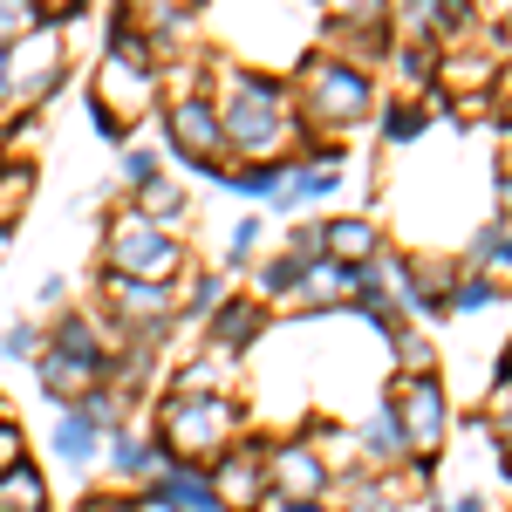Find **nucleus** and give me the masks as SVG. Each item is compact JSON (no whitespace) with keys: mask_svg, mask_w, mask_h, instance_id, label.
Here are the masks:
<instances>
[{"mask_svg":"<svg viewBox=\"0 0 512 512\" xmlns=\"http://www.w3.org/2000/svg\"><path fill=\"white\" fill-rule=\"evenodd\" d=\"M219 301H226V274L219 267H198V274H185V294H178V321H205L219 315Z\"/></svg>","mask_w":512,"mask_h":512,"instance_id":"obj_24","label":"nucleus"},{"mask_svg":"<svg viewBox=\"0 0 512 512\" xmlns=\"http://www.w3.org/2000/svg\"><path fill=\"white\" fill-rule=\"evenodd\" d=\"M267 335V301L260 294H226L219 301V315L205 321V349H219V355H253V342Z\"/></svg>","mask_w":512,"mask_h":512,"instance_id":"obj_13","label":"nucleus"},{"mask_svg":"<svg viewBox=\"0 0 512 512\" xmlns=\"http://www.w3.org/2000/svg\"><path fill=\"white\" fill-rule=\"evenodd\" d=\"M321 35H369V28H390L396 0H315Z\"/></svg>","mask_w":512,"mask_h":512,"instance_id":"obj_21","label":"nucleus"},{"mask_svg":"<svg viewBox=\"0 0 512 512\" xmlns=\"http://www.w3.org/2000/svg\"><path fill=\"white\" fill-rule=\"evenodd\" d=\"M253 253H260V219L246 212V219L233 226V239H226V260H219V274H246V267H253Z\"/></svg>","mask_w":512,"mask_h":512,"instance_id":"obj_33","label":"nucleus"},{"mask_svg":"<svg viewBox=\"0 0 512 512\" xmlns=\"http://www.w3.org/2000/svg\"><path fill=\"white\" fill-rule=\"evenodd\" d=\"M41 355V321L35 315H14L0 328V362H35Z\"/></svg>","mask_w":512,"mask_h":512,"instance_id":"obj_30","label":"nucleus"},{"mask_svg":"<svg viewBox=\"0 0 512 512\" xmlns=\"http://www.w3.org/2000/svg\"><path fill=\"white\" fill-rule=\"evenodd\" d=\"M444 512H485V499H478V492H465V499H444Z\"/></svg>","mask_w":512,"mask_h":512,"instance_id":"obj_42","label":"nucleus"},{"mask_svg":"<svg viewBox=\"0 0 512 512\" xmlns=\"http://www.w3.org/2000/svg\"><path fill=\"white\" fill-rule=\"evenodd\" d=\"M390 349H396V369H403V376H431V342H424L417 328H396Z\"/></svg>","mask_w":512,"mask_h":512,"instance_id":"obj_34","label":"nucleus"},{"mask_svg":"<svg viewBox=\"0 0 512 512\" xmlns=\"http://www.w3.org/2000/svg\"><path fill=\"white\" fill-rule=\"evenodd\" d=\"M342 192V164H301V158H287V171H280V185H274V212H287V219H301L308 205H321V198H335Z\"/></svg>","mask_w":512,"mask_h":512,"instance_id":"obj_15","label":"nucleus"},{"mask_svg":"<svg viewBox=\"0 0 512 512\" xmlns=\"http://www.w3.org/2000/svg\"><path fill=\"white\" fill-rule=\"evenodd\" d=\"M212 110H219V130H226V164H287V158H301V144H308L294 89L280 76L226 62L212 76Z\"/></svg>","mask_w":512,"mask_h":512,"instance_id":"obj_1","label":"nucleus"},{"mask_svg":"<svg viewBox=\"0 0 512 512\" xmlns=\"http://www.w3.org/2000/svg\"><path fill=\"white\" fill-rule=\"evenodd\" d=\"M499 55H512V0H506V28H499Z\"/></svg>","mask_w":512,"mask_h":512,"instance_id":"obj_43","label":"nucleus"},{"mask_svg":"<svg viewBox=\"0 0 512 512\" xmlns=\"http://www.w3.org/2000/svg\"><path fill=\"white\" fill-rule=\"evenodd\" d=\"M158 123H164V151L185 171H198L205 185L226 171V130H219V110H212V89H164Z\"/></svg>","mask_w":512,"mask_h":512,"instance_id":"obj_6","label":"nucleus"},{"mask_svg":"<svg viewBox=\"0 0 512 512\" xmlns=\"http://www.w3.org/2000/svg\"><path fill=\"white\" fill-rule=\"evenodd\" d=\"M151 437L164 444L171 465H212L239 444V403L226 390L219 396H164Z\"/></svg>","mask_w":512,"mask_h":512,"instance_id":"obj_4","label":"nucleus"},{"mask_svg":"<svg viewBox=\"0 0 512 512\" xmlns=\"http://www.w3.org/2000/svg\"><path fill=\"white\" fill-rule=\"evenodd\" d=\"M376 123H383V144H417L424 137V123H431V110L417 103V96H383V110H376Z\"/></svg>","mask_w":512,"mask_h":512,"instance_id":"obj_25","label":"nucleus"},{"mask_svg":"<svg viewBox=\"0 0 512 512\" xmlns=\"http://www.w3.org/2000/svg\"><path fill=\"white\" fill-rule=\"evenodd\" d=\"M301 280H308V260H301V253H287V246H280L274 260H260V267H253L260 301H294V294H301Z\"/></svg>","mask_w":512,"mask_h":512,"instance_id":"obj_22","label":"nucleus"},{"mask_svg":"<svg viewBox=\"0 0 512 512\" xmlns=\"http://www.w3.org/2000/svg\"><path fill=\"white\" fill-rule=\"evenodd\" d=\"M0 89H7V48H0ZM0 103H7V96H0Z\"/></svg>","mask_w":512,"mask_h":512,"instance_id":"obj_44","label":"nucleus"},{"mask_svg":"<svg viewBox=\"0 0 512 512\" xmlns=\"http://www.w3.org/2000/svg\"><path fill=\"white\" fill-rule=\"evenodd\" d=\"M355 451H362V465H410V437L396 424L390 396L369 410V424H355Z\"/></svg>","mask_w":512,"mask_h":512,"instance_id":"obj_18","label":"nucleus"},{"mask_svg":"<svg viewBox=\"0 0 512 512\" xmlns=\"http://www.w3.org/2000/svg\"><path fill=\"white\" fill-rule=\"evenodd\" d=\"M48 444H55V458L69 465V472H89V465H103V431L82 417L76 403L55 417V431H48Z\"/></svg>","mask_w":512,"mask_h":512,"instance_id":"obj_19","label":"nucleus"},{"mask_svg":"<svg viewBox=\"0 0 512 512\" xmlns=\"http://www.w3.org/2000/svg\"><path fill=\"white\" fill-rule=\"evenodd\" d=\"M390 410L403 437H410V458H437V444L451 437V403H444V383L437 376H396Z\"/></svg>","mask_w":512,"mask_h":512,"instance_id":"obj_9","label":"nucleus"},{"mask_svg":"<svg viewBox=\"0 0 512 512\" xmlns=\"http://www.w3.org/2000/svg\"><path fill=\"white\" fill-rule=\"evenodd\" d=\"M130 212H137V219H151V226H164V233H185L192 198H185L178 178H151V185H137V192H130Z\"/></svg>","mask_w":512,"mask_h":512,"instance_id":"obj_20","label":"nucleus"},{"mask_svg":"<svg viewBox=\"0 0 512 512\" xmlns=\"http://www.w3.org/2000/svg\"><path fill=\"white\" fill-rule=\"evenodd\" d=\"M294 110H301V130L321 137V144H342L349 130L383 110V89L369 69H355L342 55H308L301 62V82H294Z\"/></svg>","mask_w":512,"mask_h":512,"instance_id":"obj_3","label":"nucleus"},{"mask_svg":"<svg viewBox=\"0 0 512 512\" xmlns=\"http://www.w3.org/2000/svg\"><path fill=\"white\" fill-rule=\"evenodd\" d=\"M103 321L117 328V342H151L178 328V287H151V280H117L103 274Z\"/></svg>","mask_w":512,"mask_h":512,"instance_id":"obj_8","label":"nucleus"},{"mask_svg":"<svg viewBox=\"0 0 512 512\" xmlns=\"http://www.w3.org/2000/svg\"><path fill=\"white\" fill-rule=\"evenodd\" d=\"M321 253L342 260V267H362V260L383 253V233H376L369 212H342V219H321Z\"/></svg>","mask_w":512,"mask_h":512,"instance_id":"obj_17","label":"nucleus"},{"mask_svg":"<svg viewBox=\"0 0 512 512\" xmlns=\"http://www.w3.org/2000/svg\"><path fill=\"white\" fill-rule=\"evenodd\" d=\"M274 512H342V506H328V499H267Z\"/></svg>","mask_w":512,"mask_h":512,"instance_id":"obj_40","label":"nucleus"},{"mask_svg":"<svg viewBox=\"0 0 512 512\" xmlns=\"http://www.w3.org/2000/svg\"><path fill=\"white\" fill-rule=\"evenodd\" d=\"M287 253H301L308 267L328 260V253H321V226H315V219H294V226H287Z\"/></svg>","mask_w":512,"mask_h":512,"instance_id":"obj_36","label":"nucleus"},{"mask_svg":"<svg viewBox=\"0 0 512 512\" xmlns=\"http://www.w3.org/2000/svg\"><path fill=\"white\" fill-rule=\"evenodd\" d=\"M205 478H212V492H219L226 512H260L274 499V492H267V444H233L226 458L205 465Z\"/></svg>","mask_w":512,"mask_h":512,"instance_id":"obj_11","label":"nucleus"},{"mask_svg":"<svg viewBox=\"0 0 512 512\" xmlns=\"http://www.w3.org/2000/svg\"><path fill=\"white\" fill-rule=\"evenodd\" d=\"M21 458H28V431H21V424L0 410V472H14Z\"/></svg>","mask_w":512,"mask_h":512,"instance_id":"obj_37","label":"nucleus"},{"mask_svg":"<svg viewBox=\"0 0 512 512\" xmlns=\"http://www.w3.org/2000/svg\"><path fill=\"white\" fill-rule=\"evenodd\" d=\"M41 21H48V7H41V0H0V48H7V41H21V35H35Z\"/></svg>","mask_w":512,"mask_h":512,"instance_id":"obj_32","label":"nucleus"},{"mask_svg":"<svg viewBox=\"0 0 512 512\" xmlns=\"http://www.w3.org/2000/svg\"><path fill=\"white\" fill-rule=\"evenodd\" d=\"M226 362H233V355H219V349L178 362V369H171V396H219L226 390Z\"/></svg>","mask_w":512,"mask_h":512,"instance_id":"obj_23","label":"nucleus"},{"mask_svg":"<svg viewBox=\"0 0 512 512\" xmlns=\"http://www.w3.org/2000/svg\"><path fill=\"white\" fill-rule=\"evenodd\" d=\"M485 280H499V287H512V226H506V239L492 246V260H485Z\"/></svg>","mask_w":512,"mask_h":512,"instance_id":"obj_38","label":"nucleus"},{"mask_svg":"<svg viewBox=\"0 0 512 512\" xmlns=\"http://www.w3.org/2000/svg\"><path fill=\"white\" fill-rule=\"evenodd\" d=\"M103 274L151 280V287H178V280L192 274L185 233H164V226H151V219H137L130 205H117L110 226H103Z\"/></svg>","mask_w":512,"mask_h":512,"instance_id":"obj_5","label":"nucleus"},{"mask_svg":"<svg viewBox=\"0 0 512 512\" xmlns=\"http://www.w3.org/2000/svg\"><path fill=\"white\" fill-rule=\"evenodd\" d=\"M89 123L110 137V144H130V123H144L164 103V69L151 55V41L130 28V0L117 7V28L103 41V62L89 76Z\"/></svg>","mask_w":512,"mask_h":512,"instance_id":"obj_2","label":"nucleus"},{"mask_svg":"<svg viewBox=\"0 0 512 512\" xmlns=\"http://www.w3.org/2000/svg\"><path fill=\"white\" fill-rule=\"evenodd\" d=\"M103 465L117 478H151V472H164L171 458H164V444L151 437V424H137V417H123L117 431L103 437Z\"/></svg>","mask_w":512,"mask_h":512,"instance_id":"obj_16","label":"nucleus"},{"mask_svg":"<svg viewBox=\"0 0 512 512\" xmlns=\"http://www.w3.org/2000/svg\"><path fill=\"white\" fill-rule=\"evenodd\" d=\"M506 376H512V349H506Z\"/></svg>","mask_w":512,"mask_h":512,"instance_id":"obj_45","label":"nucleus"},{"mask_svg":"<svg viewBox=\"0 0 512 512\" xmlns=\"http://www.w3.org/2000/svg\"><path fill=\"white\" fill-rule=\"evenodd\" d=\"M328 485H335V472H328V458L315 451V437H280L274 451H267V492L274 499H328Z\"/></svg>","mask_w":512,"mask_h":512,"instance_id":"obj_10","label":"nucleus"},{"mask_svg":"<svg viewBox=\"0 0 512 512\" xmlns=\"http://www.w3.org/2000/svg\"><path fill=\"white\" fill-rule=\"evenodd\" d=\"M280 171H287V164H226L212 185H219V192H233V198L267 205V198H274V185H280Z\"/></svg>","mask_w":512,"mask_h":512,"instance_id":"obj_27","label":"nucleus"},{"mask_svg":"<svg viewBox=\"0 0 512 512\" xmlns=\"http://www.w3.org/2000/svg\"><path fill=\"white\" fill-rule=\"evenodd\" d=\"M62 294H69V280H62V274H48V280H41V287H35V301H41V308H55Z\"/></svg>","mask_w":512,"mask_h":512,"instance_id":"obj_41","label":"nucleus"},{"mask_svg":"<svg viewBox=\"0 0 512 512\" xmlns=\"http://www.w3.org/2000/svg\"><path fill=\"white\" fill-rule=\"evenodd\" d=\"M506 239V219H485V226H472V239H465V274H485V260H492V246Z\"/></svg>","mask_w":512,"mask_h":512,"instance_id":"obj_35","label":"nucleus"},{"mask_svg":"<svg viewBox=\"0 0 512 512\" xmlns=\"http://www.w3.org/2000/svg\"><path fill=\"white\" fill-rule=\"evenodd\" d=\"M335 485H349V506H342V512H403V492H396V485H383V478L335 472Z\"/></svg>","mask_w":512,"mask_h":512,"instance_id":"obj_29","label":"nucleus"},{"mask_svg":"<svg viewBox=\"0 0 512 512\" xmlns=\"http://www.w3.org/2000/svg\"><path fill=\"white\" fill-rule=\"evenodd\" d=\"M144 499L158 512H226L219 492H212V478H205V465H164V472H151L144 478Z\"/></svg>","mask_w":512,"mask_h":512,"instance_id":"obj_14","label":"nucleus"},{"mask_svg":"<svg viewBox=\"0 0 512 512\" xmlns=\"http://www.w3.org/2000/svg\"><path fill=\"white\" fill-rule=\"evenodd\" d=\"M35 383H41V396H48L55 410H69V403H82L89 390H103V383H110V362H89V355L41 349V355H35Z\"/></svg>","mask_w":512,"mask_h":512,"instance_id":"obj_12","label":"nucleus"},{"mask_svg":"<svg viewBox=\"0 0 512 512\" xmlns=\"http://www.w3.org/2000/svg\"><path fill=\"white\" fill-rule=\"evenodd\" d=\"M506 301V287L485 274H451V287H444V315H478V308H499Z\"/></svg>","mask_w":512,"mask_h":512,"instance_id":"obj_28","label":"nucleus"},{"mask_svg":"<svg viewBox=\"0 0 512 512\" xmlns=\"http://www.w3.org/2000/svg\"><path fill=\"white\" fill-rule=\"evenodd\" d=\"M506 465H512V458H506Z\"/></svg>","mask_w":512,"mask_h":512,"instance_id":"obj_46","label":"nucleus"},{"mask_svg":"<svg viewBox=\"0 0 512 512\" xmlns=\"http://www.w3.org/2000/svg\"><path fill=\"white\" fill-rule=\"evenodd\" d=\"M0 512H48V478L28 458L14 472H0Z\"/></svg>","mask_w":512,"mask_h":512,"instance_id":"obj_26","label":"nucleus"},{"mask_svg":"<svg viewBox=\"0 0 512 512\" xmlns=\"http://www.w3.org/2000/svg\"><path fill=\"white\" fill-rule=\"evenodd\" d=\"M123 151V185L137 192V185H151V178H164V151H151L144 137H130V144H117Z\"/></svg>","mask_w":512,"mask_h":512,"instance_id":"obj_31","label":"nucleus"},{"mask_svg":"<svg viewBox=\"0 0 512 512\" xmlns=\"http://www.w3.org/2000/svg\"><path fill=\"white\" fill-rule=\"evenodd\" d=\"M492 219L512 226V171H499V192H492Z\"/></svg>","mask_w":512,"mask_h":512,"instance_id":"obj_39","label":"nucleus"},{"mask_svg":"<svg viewBox=\"0 0 512 512\" xmlns=\"http://www.w3.org/2000/svg\"><path fill=\"white\" fill-rule=\"evenodd\" d=\"M69 82V41H62V28H48L41 21L35 35L7 41V110H41L55 89Z\"/></svg>","mask_w":512,"mask_h":512,"instance_id":"obj_7","label":"nucleus"}]
</instances>
